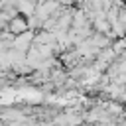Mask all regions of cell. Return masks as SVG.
Returning <instances> with one entry per match:
<instances>
[{
    "mask_svg": "<svg viewBox=\"0 0 126 126\" xmlns=\"http://www.w3.org/2000/svg\"><path fill=\"white\" fill-rule=\"evenodd\" d=\"M32 39H33V32H32V30H26V32H22V33L14 35V39H12L10 47L20 49V51H28V47L32 45Z\"/></svg>",
    "mask_w": 126,
    "mask_h": 126,
    "instance_id": "6da1fadb",
    "label": "cell"
},
{
    "mask_svg": "<svg viewBox=\"0 0 126 126\" xmlns=\"http://www.w3.org/2000/svg\"><path fill=\"white\" fill-rule=\"evenodd\" d=\"M35 4H37V0H18V12L24 16H30V14H33Z\"/></svg>",
    "mask_w": 126,
    "mask_h": 126,
    "instance_id": "3957f363",
    "label": "cell"
},
{
    "mask_svg": "<svg viewBox=\"0 0 126 126\" xmlns=\"http://www.w3.org/2000/svg\"><path fill=\"white\" fill-rule=\"evenodd\" d=\"M26 22H28V28H30L32 32H35V30H41V20H39L35 14H30V16H26Z\"/></svg>",
    "mask_w": 126,
    "mask_h": 126,
    "instance_id": "277c9868",
    "label": "cell"
},
{
    "mask_svg": "<svg viewBox=\"0 0 126 126\" xmlns=\"http://www.w3.org/2000/svg\"><path fill=\"white\" fill-rule=\"evenodd\" d=\"M37 2H39V0H37Z\"/></svg>",
    "mask_w": 126,
    "mask_h": 126,
    "instance_id": "5b68a950",
    "label": "cell"
},
{
    "mask_svg": "<svg viewBox=\"0 0 126 126\" xmlns=\"http://www.w3.org/2000/svg\"><path fill=\"white\" fill-rule=\"evenodd\" d=\"M6 30H10L14 35L30 30V28H28V22H26V16H24V14H18V16H14V18H10L8 24H6Z\"/></svg>",
    "mask_w": 126,
    "mask_h": 126,
    "instance_id": "7a4b0ae2",
    "label": "cell"
}]
</instances>
